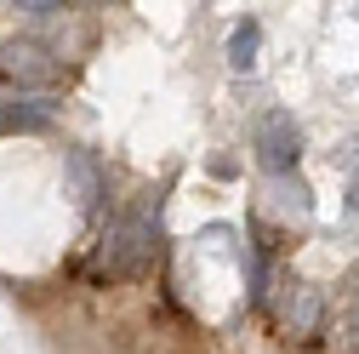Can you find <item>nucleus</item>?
Returning a JSON list of instances; mask_svg holds the SVG:
<instances>
[{
	"mask_svg": "<svg viewBox=\"0 0 359 354\" xmlns=\"http://www.w3.org/2000/svg\"><path fill=\"white\" fill-rule=\"evenodd\" d=\"M149 263H154V217L149 211H126L109 229V240H103L97 269L114 275V280H131V275H143Z\"/></svg>",
	"mask_w": 359,
	"mask_h": 354,
	"instance_id": "1",
	"label": "nucleus"
},
{
	"mask_svg": "<svg viewBox=\"0 0 359 354\" xmlns=\"http://www.w3.org/2000/svg\"><path fill=\"white\" fill-rule=\"evenodd\" d=\"M0 74L12 86H29V92H52V86H63V58L23 34V40H6V46H0Z\"/></svg>",
	"mask_w": 359,
	"mask_h": 354,
	"instance_id": "2",
	"label": "nucleus"
},
{
	"mask_svg": "<svg viewBox=\"0 0 359 354\" xmlns=\"http://www.w3.org/2000/svg\"><path fill=\"white\" fill-rule=\"evenodd\" d=\"M297 160H302V131H297V120H291L285 109H268V114L257 120V166H262L268 177H291Z\"/></svg>",
	"mask_w": 359,
	"mask_h": 354,
	"instance_id": "3",
	"label": "nucleus"
},
{
	"mask_svg": "<svg viewBox=\"0 0 359 354\" xmlns=\"http://www.w3.org/2000/svg\"><path fill=\"white\" fill-rule=\"evenodd\" d=\"M69 195H74V206L80 211H92L97 200H103V189H109V177H103V160L92 155V149H69Z\"/></svg>",
	"mask_w": 359,
	"mask_h": 354,
	"instance_id": "4",
	"label": "nucleus"
},
{
	"mask_svg": "<svg viewBox=\"0 0 359 354\" xmlns=\"http://www.w3.org/2000/svg\"><path fill=\"white\" fill-rule=\"evenodd\" d=\"M320 315H325L320 286H297L291 291V308H285V332L291 337H313V332H320Z\"/></svg>",
	"mask_w": 359,
	"mask_h": 354,
	"instance_id": "5",
	"label": "nucleus"
},
{
	"mask_svg": "<svg viewBox=\"0 0 359 354\" xmlns=\"http://www.w3.org/2000/svg\"><path fill=\"white\" fill-rule=\"evenodd\" d=\"M257 52H262V29L245 18V23L229 34V63H234V69H257Z\"/></svg>",
	"mask_w": 359,
	"mask_h": 354,
	"instance_id": "6",
	"label": "nucleus"
},
{
	"mask_svg": "<svg viewBox=\"0 0 359 354\" xmlns=\"http://www.w3.org/2000/svg\"><path fill=\"white\" fill-rule=\"evenodd\" d=\"M268 195H274V206L291 211V217H308L313 211V195H308L302 177H274V189H268Z\"/></svg>",
	"mask_w": 359,
	"mask_h": 354,
	"instance_id": "7",
	"label": "nucleus"
},
{
	"mask_svg": "<svg viewBox=\"0 0 359 354\" xmlns=\"http://www.w3.org/2000/svg\"><path fill=\"white\" fill-rule=\"evenodd\" d=\"M52 120V103H12L0 109V131H40Z\"/></svg>",
	"mask_w": 359,
	"mask_h": 354,
	"instance_id": "8",
	"label": "nucleus"
},
{
	"mask_svg": "<svg viewBox=\"0 0 359 354\" xmlns=\"http://www.w3.org/2000/svg\"><path fill=\"white\" fill-rule=\"evenodd\" d=\"M23 23H52V18H63V6H57V0H23Z\"/></svg>",
	"mask_w": 359,
	"mask_h": 354,
	"instance_id": "9",
	"label": "nucleus"
},
{
	"mask_svg": "<svg viewBox=\"0 0 359 354\" xmlns=\"http://www.w3.org/2000/svg\"><path fill=\"white\" fill-rule=\"evenodd\" d=\"M331 160H337L342 171H353V177H359V138H348V143H342V149H337Z\"/></svg>",
	"mask_w": 359,
	"mask_h": 354,
	"instance_id": "10",
	"label": "nucleus"
},
{
	"mask_svg": "<svg viewBox=\"0 0 359 354\" xmlns=\"http://www.w3.org/2000/svg\"><path fill=\"white\" fill-rule=\"evenodd\" d=\"M348 211H359V177L348 183Z\"/></svg>",
	"mask_w": 359,
	"mask_h": 354,
	"instance_id": "11",
	"label": "nucleus"
},
{
	"mask_svg": "<svg viewBox=\"0 0 359 354\" xmlns=\"http://www.w3.org/2000/svg\"><path fill=\"white\" fill-rule=\"evenodd\" d=\"M353 348H359V320H353Z\"/></svg>",
	"mask_w": 359,
	"mask_h": 354,
	"instance_id": "12",
	"label": "nucleus"
}]
</instances>
